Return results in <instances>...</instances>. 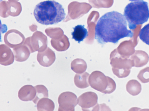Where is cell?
Returning a JSON list of instances; mask_svg holds the SVG:
<instances>
[{"label": "cell", "instance_id": "1", "mask_svg": "<svg viewBox=\"0 0 149 111\" xmlns=\"http://www.w3.org/2000/svg\"><path fill=\"white\" fill-rule=\"evenodd\" d=\"M133 34L127 29L125 17L116 11L107 12L98 20L95 27V38L100 43L116 44L121 39L132 37Z\"/></svg>", "mask_w": 149, "mask_h": 111}, {"label": "cell", "instance_id": "2", "mask_svg": "<svg viewBox=\"0 0 149 111\" xmlns=\"http://www.w3.org/2000/svg\"><path fill=\"white\" fill-rule=\"evenodd\" d=\"M33 14L38 23L46 25L58 23L64 19L66 15L62 5L54 0L38 3L35 8Z\"/></svg>", "mask_w": 149, "mask_h": 111}, {"label": "cell", "instance_id": "3", "mask_svg": "<svg viewBox=\"0 0 149 111\" xmlns=\"http://www.w3.org/2000/svg\"><path fill=\"white\" fill-rule=\"evenodd\" d=\"M124 16L130 29H134L137 25L146 22L149 18L148 2L143 1L131 2L125 7Z\"/></svg>", "mask_w": 149, "mask_h": 111}, {"label": "cell", "instance_id": "4", "mask_svg": "<svg viewBox=\"0 0 149 111\" xmlns=\"http://www.w3.org/2000/svg\"><path fill=\"white\" fill-rule=\"evenodd\" d=\"M91 86L94 89L104 94H110L116 89L114 80L102 72L95 71L92 72L88 78Z\"/></svg>", "mask_w": 149, "mask_h": 111}, {"label": "cell", "instance_id": "5", "mask_svg": "<svg viewBox=\"0 0 149 111\" xmlns=\"http://www.w3.org/2000/svg\"><path fill=\"white\" fill-rule=\"evenodd\" d=\"M110 64L113 74L119 78L128 76L130 72V69L134 66L133 61L130 59L122 58L110 57Z\"/></svg>", "mask_w": 149, "mask_h": 111}, {"label": "cell", "instance_id": "6", "mask_svg": "<svg viewBox=\"0 0 149 111\" xmlns=\"http://www.w3.org/2000/svg\"><path fill=\"white\" fill-rule=\"evenodd\" d=\"M98 97L95 93L91 91L84 92L77 99V104L83 111L95 110L98 109L99 105L97 102Z\"/></svg>", "mask_w": 149, "mask_h": 111}, {"label": "cell", "instance_id": "7", "mask_svg": "<svg viewBox=\"0 0 149 111\" xmlns=\"http://www.w3.org/2000/svg\"><path fill=\"white\" fill-rule=\"evenodd\" d=\"M58 101L59 105L58 111H74V107L77 104V96L69 91L61 93Z\"/></svg>", "mask_w": 149, "mask_h": 111}, {"label": "cell", "instance_id": "8", "mask_svg": "<svg viewBox=\"0 0 149 111\" xmlns=\"http://www.w3.org/2000/svg\"><path fill=\"white\" fill-rule=\"evenodd\" d=\"M4 42L9 47L14 48L20 46L24 42V35L16 30L9 31L4 36Z\"/></svg>", "mask_w": 149, "mask_h": 111}, {"label": "cell", "instance_id": "9", "mask_svg": "<svg viewBox=\"0 0 149 111\" xmlns=\"http://www.w3.org/2000/svg\"><path fill=\"white\" fill-rule=\"evenodd\" d=\"M37 59L39 64L41 66L48 67L51 65L55 60L54 52L48 47L41 52H38Z\"/></svg>", "mask_w": 149, "mask_h": 111}, {"label": "cell", "instance_id": "10", "mask_svg": "<svg viewBox=\"0 0 149 111\" xmlns=\"http://www.w3.org/2000/svg\"><path fill=\"white\" fill-rule=\"evenodd\" d=\"M36 95V90L34 86L31 85H25L22 87L18 92L20 99L23 101L32 100Z\"/></svg>", "mask_w": 149, "mask_h": 111}, {"label": "cell", "instance_id": "11", "mask_svg": "<svg viewBox=\"0 0 149 111\" xmlns=\"http://www.w3.org/2000/svg\"><path fill=\"white\" fill-rule=\"evenodd\" d=\"M14 56L11 50L4 45H0V64L8 66L13 63Z\"/></svg>", "mask_w": 149, "mask_h": 111}, {"label": "cell", "instance_id": "12", "mask_svg": "<svg viewBox=\"0 0 149 111\" xmlns=\"http://www.w3.org/2000/svg\"><path fill=\"white\" fill-rule=\"evenodd\" d=\"M13 52L15 60L22 62L26 60L29 58L30 52L28 48L24 46H19L13 48Z\"/></svg>", "mask_w": 149, "mask_h": 111}, {"label": "cell", "instance_id": "13", "mask_svg": "<svg viewBox=\"0 0 149 111\" xmlns=\"http://www.w3.org/2000/svg\"><path fill=\"white\" fill-rule=\"evenodd\" d=\"M73 29V31L72 33V38L79 43L83 41L88 36V32L84 25H77Z\"/></svg>", "mask_w": 149, "mask_h": 111}, {"label": "cell", "instance_id": "14", "mask_svg": "<svg viewBox=\"0 0 149 111\" xmlns=\"http://www.w3.org/2000/svg\"><path fill=\"white\" fill-rule=\"evenodd\" d=\"M89 74L87 72L76 74L74 77V82L76 86L80 88H86L89 86L88 78Z\"/></svg>", "mask_w": 149, "mask_h": 111}, {"label": "cell", "instance_id": "15", "mask_svg": "<svg viewBox=\"0 0 149 111\" xmlns=\"http://www.w3.org/2000/svg\"><path fill=\"white\" fill-rule=\"evenodd\" d=\"M36 106L38 111H53L55 105L53 101L50 99L43 98L38 101Z\"/></svg>", "mask_w": 149, "mask_h": 111}, {"label": "cell", "instance_id": "16", "mask_svg": "<svg viewBox=\"0 0 149 111\" xmlns=\"http://www.w3.org/2000/svg\"><path fill=\"white\" fill-rule=\"evenodd\" d=\"M127 91L131 95L136 96L141 92V86L137 80L131 79L129 80L126 85Z\"/></svg>", "mask_w": 149, "mask_h": 111}, {"label": "cell", "instance_id": "17", "mask_svg": "<svg viewBox=\"0 0 149 111\" xmlns=\"http://www.w3.org/2000/svg\"><path fill=\"white\" fill-rule=\"evenodd\" d=\"M71 68L75 73H81L86 71L87 68V64L83 60L76 59L72 62Z\"/></svg>", "mask_w": 149, "mask_h": 111}, {"label": "cell", "instance_id": "18", "mask_svg": "<svg viewBox=\"0 0 149 111\" xmlns=\"http://www.w3.org/2000/svg\"><path fill=\"white\" fill-rule=\"evenodd\" d=\"M134 66L136 67H142L148 63L149 61V57L146 54H137L133 56L131 58Z\"/></svg>", "mask_w": 149, "mask_h": 111}, {"label": "cell", "instance_id": "19", "mask_svg": "<svg viewBox=\"0 0 149 111\" xmlns=\"http://www.w3.org/2000/svg\"><path fill=\"white\" fill-rule=\"evenodd\" d=\"M36 90V95L33 100V102L36 104L38 101L43 98L48 97V92L46 87L42 85H38L34 86Z\"/></svg>", "mask_w": 149, "mask_h": 111}, {"label": "cell", "instance_id": "20", "mask_svg": "<svg viewBox=\"0 0 149 111\" xmlns=\"http://www.w3.org/2000/svg\"><path fill=\"white\" fill-rule=\"evenodd\" d=\"M139 36L143 42L149 45V23L145 25L141 29Z\"/></svg>", "mask_w": 149, "mask_h": 111}, {"label": "cell", "instance_id": "21", "mask_svg": "<svg viewBox=\"0 0 149 111\" xmlns=\"http://www.w3.org/2000/svg\"><path fill=\"white\" fill-rule=\"evenodd\" d=\"M137 78L142 83L149 82V67H146L141 69L137 75Z\"/></svg>", "mask_w": 149, "mask_h": 111}, {"label": "cell", "instance_id": "22", "mask_svg": "<svg viewBox=\"0 0 149 111\" xmlns=\"http://www.w3.org/2000/svg\"><path fill=\"white\" fill-rule=\"evenodd\" d=\"M130 1H141V0H129Z\"/></svg>", "mask_w": 149, "mask_h": 111}, {"label": "cell", "instance_id": "23", "mask_svg": "<svg viewBox=\"0 0 149 111\" xmlns=\"http://www.w3.org/2000/svg\"><path fill=\"white\" fill-rule=\"evenodd\" d=\"M17 0V1H18L19 0Z\"/></svg>", "mask_w": 149, "mask_h": 111}]
</instances>
